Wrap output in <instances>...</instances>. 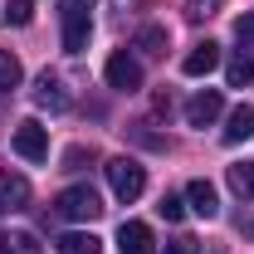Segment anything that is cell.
I'll list each match as a JSON object with an SVG mask.
<instances>
[{
  "mask_svg": "<svg viewBox=\"0 0 254 254\" xmlns=\"http://www.w3.org/2000/svg\"><path fill=\"white\" fill-rule=\"evenodd\" d=\"M0 254H39V240L25 235V230H15V235H5V240H0Z\"/></svg>",
  "mask_w": 254,
  "mask_h": 254,
  "instance_id": "e0dca14e",
  "label": "cell"
},
{
  "mask_svg": "<svg viewBox=\"0 0 254 254\" xmlns=\"http://www.w3.org/2000/svg\"><path fill=\"white\" fill-rule=\"evenodd\" d=\"M210 68H220V44H210V39L195 44L186 59H181V73H186V78H205Z\"/></svg>",
  "mask_w": 254,
  "mask_h": 254,
  "instance_id": "8fae6325",
  "label": "cell"
},
{
  "mask_svg": "<svg viewBox=\"0 0 254 254\" xmlns=\"http://www.w3.org/2000/svg\"><path fill=\"white\" fill-rule=\"evenodd\" d=\"M93 5L98 0H59V25H64V54H83L93 34Z\"/></svg>",
  "mask_w": 254,
  "mask_h": 254,
  "instance_id": "6da1fadb",
  "label": "cell"
},
{
  "mask_svg": "<svg viewBox=\"0 0 254 254\" xmlns=\"http://www.w3.org/2000/svg\"><path fill=\"white\" fill-rule=\"evenodd\" d=\"M186 210H195L200 220H215V215H220V195H215V186H210V181H190V186H186Z\"/></svg>",
  "mask_w": 254,
  "mask_h": 254,
  "instance_id": "30bf717a",
  "label": "cell"
},
{
  "mask_svg": "<svg viewBox=\"0 0 254 254\" xmlns=\"http://www.w3.org/2000/svg\"><path fill=\"white\" fill-rule=\"evenodd\" d=\"M235 39H240L245 49H254V10H245V15L235 20Z\"/></svg>",
  "mask_w": 254,
  "mask_h": 254,
  "instance_id": "ffe728a7",
  "label": "cell"
},
{
  "mask_svg": "<svg viewBox=\"0 0 254 254\" xmlns=\"http://www.w3.org/2000/svg\"><path fill=\"white\" fill-rule=\"evenodd\" d=\"M10 147H15L25 161H49V132L34 123V118H25V123H15V137H10Z\"/></svg>",
  "mask_w": 254,
  "mask_h": 254,
  "instance_id": "5b68a950",
  "label": "cell"
},
{
  "mask_svg": "<svg viewBox=\"0 0 254 254\" xmlns=\"http://www.w3.org/2000/svg\"><path fill=\"white\" fill-rule=\"evenodd\" d=\"M161 254H200V245H195L190 235H176V240H171V245H166Z\"/></svg>",
  "mask_w": 254,
  "mask_h": 254,
  "instance_id": "603a6c76",
  "label": "cell"
},
{
  "mask_svg": "<svg viewBox=\"0 0 254 254\" xmlns=\"http://www.w3.org/2000/svg\"><path fill=\"white\" fill-rule=\"evenodd\" d=\"M103 171H108V186H113V195H118L123 205H132V200L147 190V166L137 157H108Z\"/></svg>",
  "mask_w": 254,
  "mask_h": 254,
  "instance_id": "7a4b0ae2",
  "label": "cell"
},
{
  "mask_svg": "<svg viewBox=\"0 0 254 254\" xmlns=\"http://www.w3.org/2000/svg\"><path fill=\"white\" fill-rule=\"evenodd\" d=\"M157 210H161V220H171V225H176L181 215H186V200H181V195H161V205H157Z\"/></svg>",
  "mask_w": 254,
  "mask_h": 254,
  "instance_id": "44dd1931",
  "label": "cell"
},
{
  "mask_svg": "<svg viewBox=\"0 0 254 254\" xmlns=\"http://www.w3.org/2000/svg\"><path fill=\"white\" fill-rule=\"evenodd\" d=\"M245 235H250V240H254V220H250V225H245Z\"/></svg>",
  "mask_w": 254,
  "mask_h": 254,
  "instance_id": "484cf974",
  "label": "cell"
},
{
  "mask_svg": "<svg viewBox=\"0 0 254 254\" xmlns=\"http://www.w3.org/2000/svg\"><path fill=\"white\" fill-rule=\"evenodd\" d=\"M20 78H25L20 59H15L10 49H0V88H20Z\"/></svg>",
  "mask_w": 254,
  "mask_h": 254,
  "instance_id": "ac0fdd59",
  "label": "cell"
},
{
  "mask_svg": "<svg viewBox=\"0 0 254 254\" xmlns=\"http://www.w3.org/2000/svg\"><path fill=\"white\" fill-rule=\"evenodd\" d=\"M83 161H93V147L83 152V147H68L64 152V171H83Z\"/></svg>",
  "mask_w": 254,
  "mask_h": 254,
  "instance_id": "7402d4cb",
  "label": "cell"
},
{
  "mask_svg": "<svg viewBox=\"0 0 254 254\" xmlns=\"http://www.w3.org/2000/svg\"><path fill=\"white\" fill-rule=\"evenodd\" d=\"M118 254H157L152 225H142V220H123V230H118Z\"/></svg>",
  "mask_w": 254,
  "mask_h": 254,
  "instance_id": "ba28073f",
  "label": "cell"
},
{
  "mask_svg": "<svg viewBox=\"0 0 254 254\" xmlns=\"http://www.w3.org/2000/svg\"><path fill=\"white\" fill-rule=\"evenodd\" d=\"M59 254H103V240L93 230H68L59 240Z\"/></svg>",
  "mask_w": 254,
  "mask_h": 254,
  "instance_id": "4fadbf2b",
  "label": "cell"
},
{
  "mask_svg": "<svg viewBox=\"0 0 254 254\" xmlns=\"http://www.w3.org/2000/svg\"><path fill=\"white\" fill-rule=\"evenodd\" d=\"M54 210H59L64 220L88 225V220H98V215H103V200H98V190H93V186H68V190H59Z\"/></svg>",
  "mask_w": 254,
  "mask_h": 254,
  "instance_id": "3957f363",
  "label": "cell"
},
{
  "mask_svg": "<svg viewBox=\"0 0 254 254\" xmlns=\"http://www.w3.org/2000/svg\"><path fill=\"white\" fill-rule=\"evenodd\" d=\"M34 103L39 108H49V113H64V108H73V93H68V83H64L59 73H39L34 78Z\"/></svg>",
  "mask_w": 254,
  "mask_h": 254,
  "instance_id": "8992f818",
  "label": "cell"
},
{
  "mask_svg": "<svg viewBox=\"0 0 254 254\" xmlns=\"http://www.w3.org/2000/svg\"><path fill=\"white\" fill-rule=\"evenodd\" d=\"M230 186L240 190L245 200H254V161H240V166H230Z\"/></svg>",
  "mask_w": 254,
  "mask_h": 254,
  "instance_id": "2e32d148",
  "label": "cell"
},
{
  "mask_svg": "<svg viewBox=\"0 0 254 254\" xmlns=\"http://www.w3.org/2000/svg\"><path fill=\"white\" fill-rule=\"evenodd\" d=\"M113 5H118V10H132V5H142V0H113Z\"/></svg>",
  "mask_w": 254,
  "mask_h": 254,
  "instance_id": "d4e9b609",
  "label": "cell"
},
{
  "mask_svg": "<svg viewBox=\"0 0 254 254\" xmlns=\"http://www.w3.org/2000/svg\"><path fill=\"white\" fill-rule=\"evenodd\" d=\"M103 78H108V88H118V93H137V88H142V64L132 59L127 49H118L113 59L103 64Z\"/></svg>",
  "mask_w": 254,
  "mask_h": 254,
  "instance_id": "277c9868",
  "label": "cell"
},
{
  "mask_svg": "<svg viewBox=\"0 0 254 254\" xmlns=\"http://www.w3.org/2000/svg\"><path fill=\"white\" fill-rule=\"evenodd\" d=\"M225 78H230V88H245V83H254V54H235V59L225 64Z\"/></svg>",
  "mask_w": 254,
  "mask_h": 254,
  "instance_id": "5bb4252c",
  "label": "cell"
},
{
  "mask_svg": "<svg viewBox=\"0 0 254 254\" xmlns=\"http://www.w3.org/2000/svg\"><path fill=\"white\" fill-rule=\"evenodd\" d=\"M186 15H190V20H205V15H215V0H190Z\"/></svg>",
  "mask_w": 254,
  "mask_h": 254,
  "instance_id": "cb8c5ba5",
  "label": "cell"
},
{
  "mask_svg": "<svg viewBox=\"0 0 254 254\" xmlns=\"http://www.w3.org/2000/svg\"><path fill=\"white\" fill-rule=\"evenodd\" d=\"M225 142L235 147V142H245V137H254V108L250 103H240V108H230V118H225Z\"/></svg>",
  "mask_w": 254,
  "mask_h": 254,
  "instance_id": "7c38bea8",
  "label": "cell"
},
{
  "mask_svg": "<svg viewBox=\"0 0 254 254\" xmlns=\"http://www.w3.org/2000/svg\"><path fill=\"white\" fill-rule=\"evenodd\" d=\"M30 181H25V176H15V171H0V210H5V215H10V210H25V205H30Z\"/></svg>",
  "mask_w": 254,
  "mask_h": 254,
  "instance_id": "9c48e42d",
  "label": "cell"
},
{
  "mask_svg": "<svg viewBox=\"0 0 254 254\" xmlns=\"http://www.w3.org/2000/svg\"><path fill=\"white\" fill-rule=\"evenodd\" d=\"M142 54H166V30L161 25H147V30H137V39H132Z\"/></svg>",
  "mask_w": 254,
  "mask_h": 254,
  "instance_id": "9a60e30c",
  "label": "cell"
},
{
  "mask_svg": "<svg viewBox=\"0 0 254 254\" xmlns=\"http://www.w3.org/2000/svg\"><path fill=\"white\" fill-rule=\"evenodd\" d=\"M220 113H225L220 88H200V93H190V103H186V123L190 127H210Z\"/></svg>",
  "mask_w": 254,
  "mask_h": 254,
  "instance_id": "52a82bcc",
  "label": "cell"
},
{
  "mask_svg": "<svg viewBox=\"0 0 254 254\" xmlns=\"http://www.w3.org/2000/svg\"><path fill=\"white\" fill-rule=\"evenodd\" d=\"M0 215H5V210H0Z\"/></svg>",
  "mask_w": 254,
  "mask_h": 254,
  "instance_id": "4316f807",
  "label": "cell"
},
{
  "mask_svg": "<svg viewBox=\"0 0 254 254\" xmlns=\"http://www.w3.org/2000/svg\"><path fill=\"white\" fill-rule=\"evenodd\" d=\"M5 20H10V25H30L34 20V0H10V5H5Z\"/></svg>",
  "mask_w": 254,
  "mask_h": 254,
  "instance_id": "d6986e66",
  "label": "cell"
}]
</instances>
